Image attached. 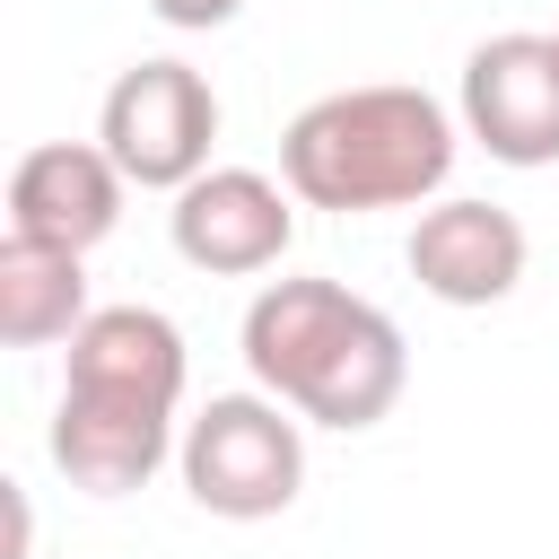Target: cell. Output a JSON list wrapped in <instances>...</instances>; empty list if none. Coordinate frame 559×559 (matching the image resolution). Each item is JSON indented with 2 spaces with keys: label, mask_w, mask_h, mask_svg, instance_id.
<instances>
[{
  "label": "cell",
  "mask_w": 559,
  "mask_h": 559,
  "mask_svg": "<svg viewBox=\"0 0 559 559\" xmlns=\"http://www.w3.org/2000/svg\"><path fill=\"white\" fill-rule=\"evenodd\" d=\"M183 332L157 306H96L70 341L52 402V463L87 498H131L183 445Z\"/></svg>",
  "instance_id": "cell-1"
},
{
  "label": "cell",
  "mask_w": 559,
  "mask_h": 559,
  "mask_svg": "<svg viewBox=\"0 0 559 559\" xmlns=\"http://www.w3.org/2000/svg\"><path fill=\"white\" fill-rule=\"evenodd\" d=\"M245 367L314 428H376L411 384L402 323L341 280H271L245 306Z\"/></svg>",
  "instance_id": "cell-2"
},
{
  "label": "cell",
  "mask_w": 559,
  "mask_h": 559,
  "mask_svg": "<svg viewBox=\"0 0 559 559\" xmlns=\"http://www.w3.org/2000/svg\"><path fill=\"white\" fill-rule=\"evenodd\" d=\"M454 175V114L428 87H332L280 131V183L306 210H411Z\"/></svg>",
  "instance_id": "cell-3"
},
{
  "label": "cell",
  "mask_w": 559,
  "mask_h": 559,
  "mask_svg": "<svg viewBox=\"0 0 559 559\" xmlns=\"http://www.w3.org/2000/svg\"><path fill=\"white\" fill-rule=\"evenodd\" d=\"M175 472H183V489H192L201 515L262 524V515L297 507V489H306V437H297L288 402H271V393H210L183 419Z\"/></svg>",
  "instance_id": "cell-4"
},
{
  "label": "cell",
  "mask_w": 559,
  "mask_h": 559,
  "mask_svg": "<svg viewBox=\"0 0 559 559\" xmlns=\"http://www.w3.org/2000/svg\"><path fill=\"white\" fill-rule=\"evenodd\" d=\"M210 140H218V96L192 61H131L105 87L96 148L122 166V183L183 192L192 175H210Z\"/></svg>",
  "instance_id": "cell-5"
},
{
  "label": "cell",
  "mask_w": 559,
  "mask_h": 559,
  "mask_svg": "<svg viewBox=\"0 0 559 559\" xmlns=\"http://www.w3.org/2000/svg\"><path fill=\"white\" fill-rule=\"evenodd\" d=\"M463 131L498 166H559V44L489 35L463 61Z\"/></svg>",
  "instance_id": "cell-6"
},
{
  "label": "cell",
  "mask_w": 559,
  "mask_h": 559,
  "mask_svg": "<svg viewBox=\"0 0 559 559\" xmlns=\"http://www.w3.org/2000/svg\"><path fill=\"white\" fill-rule=\"evenodd\" d=\"M288 201H297V192L271 183V175H253V166H210V175H192V183L175 192L166 227H175V253H183L192 271H210V280H253V271H271V262L288 253V236H297V210H288Z\"/></svg>",
  "instance_id": "cell-7"
},
{
  "label": "cell",
  "mask_w": 559,
  "mask_h": 559,
  "mask_svg": "<svg viewBox=\"0 0 559 559\" xmlns=\"http://www.w3.org/2000/svg\"><path fill=\"white\" fill-rule=\"evenodd\" d=\"M122 218V166L96 140H44L9 166V236L87 253Z\"/></svg>",
  "instance_id": "cell-8"
},
{
  "label": "cell",
  "mask_w": 559,
  "mask_h": 559,
  "mask_svg": "<svg viewBox=\"0 0 559 559\" xmlns=\"http://www.w3.org/2000/svg\"><path fill=\"white\" fill-rule=\"evenodd\" d=\"M402 262L445 306H498L524 280V227L498 201H437V210H419Z\"/></svg>",
  "instance_id": "cell-9"
},
{
  "label": "cell",
  "mask_w": 559,
  "mask_h": 559,
  "mask_svg": "<svg viewBox=\"0 0 559 559\" xmlns=\"http://www.w3.org/2000/svg\"><path fill=\"white\" fill-rule=\"evenodd\" d=\"M79 262H87V253L0 236V341H9V349L79 341V323L96 314V306H87V271H79Z\"/></svg>",
  "instance_id": "cell-10"
},
{
  "label": "cell",
  "mask_w": 559,
  "mask_h": 559,
  "mask_svg": "<svg viewBox=\"0 0 559 559\" xmlns=\"http://www.w3.org/2000/svg\"><path fill=\"white\" fill-rule=\"evenodd\" d=\"M148 9H157L166 26H183V35H210V26H227L245 0H148Z\"/></svg>",
  "instance_id": "cell-11"
},
{
  "label": "cell",
  "mask_w": 559,
  "mask_h": 559,
  "mask_svg": "<svg viewBox=\"0 0 559 559\" xmlns=\"http://www.w3.org/2000/svg\"><path fill=\"white\" fill-rule=\"evenodd\" d=\"M550 44H559V35H550Z\"/></svg>",
  "instance_id": "cell-12"
}]
</instances>
